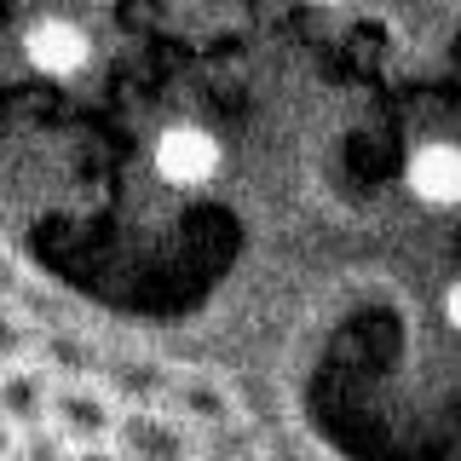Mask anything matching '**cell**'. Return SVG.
Segmentation results:
<instances>
[{
  "label": "cell",
  "mask_w": 461,
  "mask_h": 461,
  "mask_svg": "<svg viewBox=\"0 0 461 461\" xmlns=\"http://www.w3.org/2000/svg\"><path fill=\"white\" fill-rule=\"evenodd\" d=\"M52 375L41 364H6V381H0V410H6V427L12 438H23V432H41L52 427Z\"/></svg>",
  "instance_id": "3"
},
{
  "label": "cell",
  "mask_w": 461,
  "mask_h": 461,
  "mask_svg": "<svg viewBox=\"0 0 461 461\" xmlns=\"http://www.w3.org/2000/svg\"><path fill=\"white\" fill-rule=\"evenodd\" d=\"M41 369L58 375V386H69L98 369V352H93V340L69 335V329H52V335H41Z\"/></svg>",
  "instance_id": "5"
},
{
  "label": "cell",
  "mask_w": 461,
  "mask_h": 461,
  "mask_svg": "<svg viewBox=\"0 0 461 461\" xmlns=\"http://www.w3.org/2000/svg\"><path fill=\"white\" fill-rule=\"evenodd\" d=\"M115 450H122V461H196L191 427L162 410H127L122 432H115Z\"/></svg>",
  "instance_id": "2"
},
{
  "label": "cell",
  "mask_w": 461,
  "mask_h": 461,
  "mask_svg": "<svg viewBox=\"0 0 461 461\" xmlns=\"http://www.w3.org/2000/svg\"><path fill=\"white\" fill-rule=\"evenodd\" d=\"M6 461H76V450H69V444L58 438L52 427H41V432H23V438H12Z\"/></svg>",
  "instance_id": "6"
},
{
  "label": "cell",
  "mask_w": 461,
  "mask_h": 461,
  "mask_svg": "<svg viewBox=\"0 0 461 461\" xmlns=\"http://www.w3.org/2000/svg\"><path fill=\"white\" fill-rule=\"evenodd\" d=\"M167 403H173V415H179L185 427H225L230 421V393L213 375H179L173 381V393H167Z\"/></svg>",
  "instance_id": "4"
},
{
  "label": "cell",
  "mask_w": 461,
  "mask_h": 461,
  "mask_svg": "<svg viewBox=\"0 0 461 461\" xmlns=\"http://www.w3.org/2000/svg\"><path fill=\"white\" fill-rule=\"evenodd\" d=\"M52 432L64 444H76V450L115 444V432H122V410H115L110 386H93V381L58 386V398H52Z\"/></svg>",
  "instance_id": "1"
},
{
  "label": "cell",
  "mask_w": 461,
  "mask_h": 461,
  "mask_svg": "<svg viewBox=\"0 0 461 461\" xmlns=\"http://www.w3.org/2000/svg\"><path fill=\"white\" fill-rule=\"evenodd\" d=\"M76 461H122L115 444H93V450H76Z\"/></svg>",
  "instance_id": "7"
}]
</instances>
